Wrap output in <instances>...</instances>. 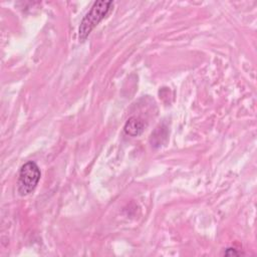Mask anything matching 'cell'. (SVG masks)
I'll return each instance as SVG.
<instances>
[{
  "label": "cell",
  "mask_w": 257,
  "mask_h": 257,
  "mask_svg": "<svg viewBox=\"0 0 257 257\" xmlns=\"http://www.w3.org/2000/svg\"><path fill=\"white\" fill-rule=\"evenodd\" d=\"M113 7L112 1H95L83 16L78 27V40L83 42L90 32L109 14Z\"/></svg>",
  "instance_id": "1"
},
{
  "label": "cell",
  "mask_w": 257,
  "mask_h": 257,
  "mask_svg": "<svg viewBox=\"0 0 257 257\" xmlns=\"http://www.w3.org/2000/svg\"><path fill=\"white\" fill-rule=\"evenodd\" d=\"M225 255H239L240 253L236 251L235 248H227V250L224 252Z\"/></svg>",
  "instance_id": "4"
},
{
  "label": "cell",
  "mask_w": 257,
  "mask_h": 257,
  "mask_svg": "<svg viewBox=\"0 0 257 257\" xmlns=\"http://www.w3.org/2000/svg\"><path fill=\"white\" fill-rule=\"evenodd\" d=\"M41 177L40 169L36 163L29 161L23 164L18 173L17 191L20 196H27L37 187Z\"/></svg>",
  "instance_id": "2"
},
{
  "label": "cell",
  "mask_w": 257,
  "mask_h": 257,
  "mask_svg": "<svg viewBox=\"0 0 257 257\" xmlns=\"http://www.w3.org/2000/svg\"><path fill=\"white\" fill-rule=\"evenodd\" d=\"M146 123L144 119L139 116H131L124 123L123 131L127 136L139 137L145 131Z\"/></svg>",
  "instance_id": "3"
}]
</instances>
